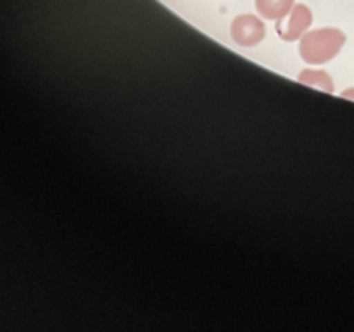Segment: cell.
<instances>
[{
  "label": "cell",
  "instance_id": "cell-4",
  "mask_svg": "<svg viewBox=\"0 0 354 332\" xmlns=\"http://www.w3.org/2000/svg\"><path fill=\"white\" fill-rule=\"evenodd\" d=\"M294 0H256V10L261 17L270 21H280L290 12Z\"/></svg>",
  "mask_w": 354,
  "mask_h": 332
},
{
  "label": "cell",
  "instance_id": "cell-1",
  "mask_svg": "<svg viewBox=\"0 0 354 332\" xmlns=\"http://www.w3.org/2000/svg\"><path fill=\"white\" fill-rule=\"evenodd\" d=\"M346 35L337 28H320L301 37L299 54L308 64H325L341 52Z\"/></svg>",
  "mask_w": 354,
  "mask_h": 332
},
{
  "label": "cell",
  "instance_id": "cell-2",
  "mask_svg": "<svg viewBox=\"0 0 354 332\" xmlns=\"http://www.w3.org/2000/svg\"><path fill=\"white\" fill-rule=\"evenodd\" d=\"M313 23V12L304 3H296L290 9V12L286 17L279 21L277 24V33L283 42H294L308 31V28Z\"/></svg>",
  "mask_w": 354,
  "mask_h": 332
},
{
  "label": "cell",
  "instance_id": "cell-6",
  "mask_svg": "<svg viewBox=\"0 0 354 332\" xmlns=\"http://www.w3.org/2000/svg\"><path fill=\"white\" fill-rule=\"evenodd\" d=\"M342 97H346V99H354V89H349L346 90V92H342Z\"/></svg>",
  "mask_w": 354,
  "mask_h": 332
},
{
  "label": "cell",
  "instance_id": "cell-3",
  "mask_svg": "<svg viewBox=\"0 0 354 332\" xmlns=\"http://www.w3.org/2000/svg\"><path fill=\"white\" fill-rule=\"evenodd\" d=\"M266 35V26L258 16L252 14H241L232 23V38L242 47H254L261 44Z\"/></svg>",
  "mask_w": 354,
  "mask_h": 332
},
{
  "label": "cell",
  "instance_id": "cell-5",
  "mask_svg": "<svg viewBox=\"0 0 354 332\" xmlns=\"http://www.w3.org/2000/svg\"><path fill=\"white\" fill-rule=\"evenodd\" d=\"M299 82H303L304 85L317 86V89L324 90V92H334V82H332V78L325 71H320V69H317V71L315 69H304L299 75Z\"/></svg>",
  "mask_w": 354,
  "mask_h": 332
}]
</instances>
